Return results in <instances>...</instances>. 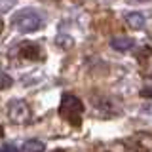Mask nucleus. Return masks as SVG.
<instances>
[{
    "label": "nucleus",
    "instance_id": "obj_1",
    "mask_svg": "<svg viewBox=\"0 0 152 152\" xmlns=\"http://www.w3.org/2000/svg\"><path fill=\"white\" fill-rule=\"evenodd\" d=\"M12 25L17 28L19 32H36L40 31L44 25V19L36 10H21L15 12V15H12Z\"/></svg>",
    "mask_w": 152,
    "mask_h": 152
},
{
    "label": "nucleus",
    "instance_id": "obj_6",
    "mask_svg": "<svg viewBox=\"0 0 152 152\" xmlns=\"http://www.w3.org/2000/svg\"><path fill=\"white\" fill-rule=\"evenodd\" d=\"M19 55L25 57V59H31V57H38L40 55V48L36 44H23L19 48Z\"/></svg>",
    "mask_w": 152,
    "mask_h": 152
},
{
    "label": "nucleus",
    "instance_id": "obj_3",
    "mask_svg": "<svg viewBox=\"0 0 152 152\" xmlns=\"http://www.w3.org/2000/svg\"><path fill=\"white\" fill-rule=\"evenodd\" d=\"M8 114L10 118H12L13 122H25L28 116H31V110H28L27 103L25 101H19V99H13L12 103H10V108H8Z\"/></svg>",
    "mask_w": 152,
    "mask_h": 152
},
{
    "label": "nucleus",
    "instance_id": "obj_9",
    "mask_svg": "<svg viewBox=\"0 0 152 152\" xmlns=\"http://www.w3.org/2000/svg\"><path fill=\"white\" fill-rule=\"evenodd\" d=\"M13 2L15 0H0V12H6V10H10L13 6Z\"/></svg>",
    "mask_w": 152,
    "mask_h": 152
},
{
    "label": "nucleus",
    "instance_id": "obj_12",
    "mask_svg": "<svg viewBox=\"0 0 152 152\" xmlns=\"http://www.w3.org/2000/svg\"><path fill=\"white\" fill-rule=\"evenodd\" d=\"M2 135H4V127L0 126V137H2Z\"/></svg>",
    "mask_w": 152,
    "mask_h": 152
},
{
    "label": "nucleus",
    "instance_id": "obj_4",
    "mask_svg": "<svg viewBox=\"0 0 152 152\" xmlns=\"http://www.w3.org/2000/svg\"><path fill=\"white\" fill-rule=\"evenodd\" d=\"M126 21L131 28H142L145 27V15L141 12H129L126 15Z\"/></svg>",
    "mask_w": 152,
    "mask_h": 152
},
{
    "label": "nucleus",
    "instance_id": "obj_13",
    "mask_svg": "<svg viewBox=\"0 0 152 152\" xmlns=\"http://www.w3.org/2000/svg\"><path fill=\"white\" fill-rule=\"evenodd\" d=\"M0 32H2V19H0Z\"/></svg>",
    "mask_w": 152,
    "mask_h": 152
},
{
    "label": "nucleus",
    "instance_id": "obj_8",
    "mask_svg": "<svg viewBox=\"0 0 152 152\" xmlns=\"http://www.w3.org/2000/svg\"><path fill=\"white\" fill-rule=\"evenodd\" d=\"M12 88V78L8 74H0V89H8Z\"/></svg>",
    "mask_w": 152,
    "mask_h": 152
},
{
    "label": "nucleus",
    "instance_id": "obj_15",
    "mask_svg": "<svg viewBox=\"0 0 152 152\" xmlns=\"http://www.w3.org/2000/svg\"><path fill=\"white\" fill-rule=\"evenodd\" d=\"M142 2H146V0H142Z\"/></svg>",
    "mask_w": 152,
    "mask_h": 152
},
{
    "label": "nucleus",
    "instance_id": "obj_11",
    "mask_svg": "<svg viewBox=\"0 0 152 152\" xmlns=\"http://www.w3.org/2000/svg\"><path fill=\"white\" fill-rule=\"evenodd\" d=\"M141 97H152V88H148V89H141Z\"/></svg>",
    "mask_w": 152,
    "mask_h": 152
},
{
    "label": "nucleus",
    "instance_id": "obj_5",
    "mask_svg": "<svg viewBox=\"0 0 152 152\" xmlns=\"http://www.w3.org/2000/svg\"><path fill=\"white\" fill-rule=\"evenodd\" d=\"M110 46L114 48V50H118V51H127V50H131L133 48V40L131 38H112L110 40Z\"/></svg>",
    "mask_w": 152,
    "mask_h": 152
},
{
    "label": "nucleus",
    "instance_id": "obj_14",
    "mask_svg": "<svg viewBox=\"0 0 152 152\" xmlns=\"http://www.w3.org/2000/svg\"><path fill=\"white\" fill-rule=\"evenodd\" d=\"M55 152H61V150H55Z\"/></svg>",
    "mask_w": 152,
    "mask_h": 152
},
{
    "label": "nucleus",
    "instance_id": "obj_2",
    "mask_svg": "<svg viewBox=\"0 0 152 152\" xmlns=\"http://www.w3.org/2000/svg\"><path fill=\"white\" fill-rule=\"evenodd\" d=\"M82 112H84V104L78 97H74V95H70V93L63 95L61 104H59V114L66 122L72 124V126H80V122H82Z\"/></svg>",
    "mask_w": 152,
    "mask_h": 152
},
{
    "label": "nucleus",
    "instance_id": "obj_7",
    "mask_svg": "<svg viewBox=\"0 0 152 152\" xmlns=\"http://www.w3.org/2000/svg\"><path fill=\"white\" fill-rule=\"evenodd\" d=\"M23 148H25L27 152H44L46 145L42 141H38V139H31V141H27L25 145H23Z\"/></svg>",
    "mask_w": 152,
    "mask_h": 152
},
{
    "label": "nucleus",
    "instance_id": "obj_10",
    "mask_svg": "<svg viewBox=\"0 0 152 152\" xmlns=\"http://www.w3.org/2000/svg\"><path fill=\"white\" fill-rule=\"evenodd\" d=\"M0 152H17V148L12 146V145H2L0 146Z\"/></svg>",
    "mask_w": 152,
    "mask_h": 152
}]
</instances>
